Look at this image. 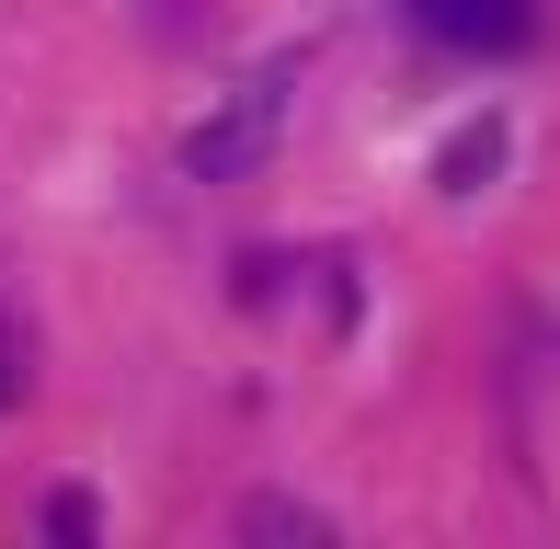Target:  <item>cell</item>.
<instances>
[{
  "instance_id": "obj_4",
  "label": "cell",
  "mask_w": 560,
  "mask_h": 549,
  "mask_svg": "<svg viewBox=\"0 0 560 549\" xmlns=\"http://www.w3.org/2000/svg\"><path fill=\"white\" fill-rule=\"evenodd\" d=\"M23 355H35V343H23V320H12V309H0V412H12V401H23V389H35V378H23Z\"/></svg>"
},
{
  "instance_id": "obj_3",
  "label": "cell",
  "mask_w": 560,
  "mask_h": 549,
  "mask_svg": "<svg viewBox=\"0 0 560 549\" xmlns=\"http://www.w3.org/2000/svg\"><path fill=\"white\" fill-rule=\"evenodd\" d=\"M492 161H503V127L480 115V127H457V149L435 161V184H446V195H480V172H492Z\"/></svg>"
},
{
  "instance_id": "obj_2",
  "label": "cell",
  "mask_w": 560,
  "mask_h": 549,
  "mask_svg": "<svg viewBox=\"0 0 560 549\" xmlns=\"http://www.w3.org/2000/svg\"><path fill=\"white\" fill-rule=\"evenodd\" d=\"M412 23L435 46H469V58H503V46L538 35V0H412Z\"/></svg>"
},
{
  "instance_id": "obj_1",
  "label": "cell",
  "mask_w": 560,
  "mask_h": 549,
  "mask_svg": "<svg viewBox=\"0 0 560 549\" xmlns=\"http://www.w3.org/2000/svg\"><path fill=\"white\" fill-rule=\"evenodd\" d=\"M275 115H287V104H275V81H264V92H241V104H229L218 127L184 149V172H195V184H241V172L275 149Z\"/></svg>"
},
{
  "instance_id": "obj_5",
  "label": "cell",
  "mask_w": 560,
  "mask_h": 549,
  "mask_svg": "<svg viewBox=\"0 0 560 549\" xmlns=\"http://www.w3.org/2000/svg\"><path fill=\"white\" fill-rule=\"evenodd\" d=\"M35 527H46V538H92V492H46Z\"/></svg>"
}]
</instances>
